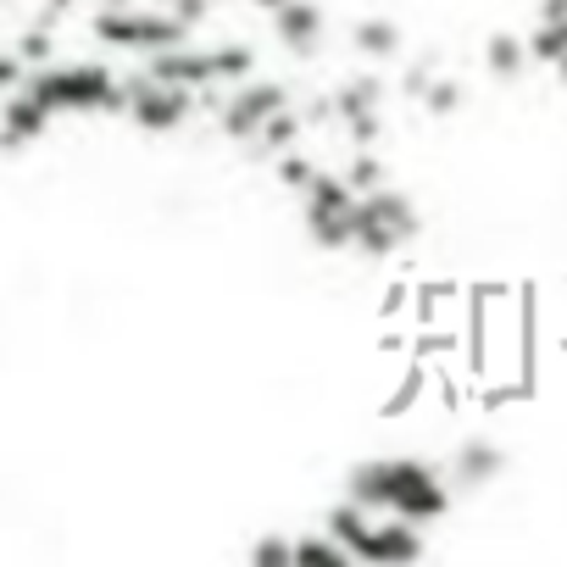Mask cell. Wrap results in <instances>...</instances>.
I'll list each match as a JSON object with an SVG mask.
<instances>
[{"instance_id":"obj_1","label":"cell","mask_w":567,"mask_h":567,"mask_svg":"<svg viewBox=\"0 0 567 567\" xmlns=\"http://www.w3.org/2000/svg\"><path fill=\"white\" fill-rule=\"evenodd\" d=\"M357 506H368V512H390V517H406V523H417V528H429V523H440L445 512H451V489H445V478L429 467V462H417V456H379V462H362L357 473H351V489H346Z\"/></svg>"},{"instance_id":"obj_2","label":"cell","mask_w":567,"mask_h":567,"mask_svg":"<svg viewBox=\"0 0 567 567\" xmlns=\"http://www.w3.org/2000/svg\"><path fill=\"white\" fill-rule=\"evenodd\" d=\"M45 117H68V112H123V84L95 68V62H68V68H29V79L18 84Z\"/></svg>"},{"instance_id":"obj_3","label":"cell","mask_w":567,"mask_h":567,"mask_svg":"<svg viewBox=\"0 0 567 567\" xmlns=\"http://www.w3.org/2000/svg\"><path fill=\"white\" fill-rule=\"evenodd\" d=\"M329 534L351 550V561H417L423 556V528L390 512H368L351 495L329 512Z\"/></svg>"},{"instance_id":"obj_4","label":"cell","mask_w":567,"mask_h":567,"mask_svg":"<svg viewBox=\"0 0 567 567\" xmlns=\"http://www.w3.org/2000/svg\"><path fill=\"white\" fill-rule=\"evenodd\" d=\"M250 51H239V45H189V40H178V45H167V51H156L151 62H145V73H156V79H167V84H184V90H228V84H245L250 79Z\"/></svg>"},{"instance_id":"obj_5","label":"cell","mask_w":567,"mask_h":567,"mask_svg":"<svg viewBox=\"0 0 567 567\" xmlns=\"http://www.w3.org/2000/svg\"><path fill=\"white\" fill-rule=\"evenodd\" d=\"M95 34H101L106 45H128V51H145V56H156V51L189 40V29H184L173 12L145 7V0H112V7L95 18Z\"/></svg>"},{"instance_id":"obj_6","label":"cell","mask_w":567,"mask_h":567,"mask_svg":"<svg viewBox=\"0 0 567 567\" xmlns=\"http://www.w3.org/2000/svg\"><path fill=\"white\" fill-rule=\"evenodd\" d=\"M412 234H417V212H412L406 195H395V189H384V184L368 189V195H357V223H351V245H357V250L390 256V250H401Z\"/></svg>"},{"instance_id":"obj_7","label":"cell","mask_w":567,"mask_h":567,"mask_svg":"<svg viewBox=\"0 0 567 567\" xmlns=\"http://www.w3.org/2000/svg\"><path fill=\"white\" fill-rule=\"evenodd\" d=\"M301 206H307V234H312L323 250H346V245H351L357 189H351L340 173H312L307 189H301Z\"/></svg>"},{"instance_id":"obj_8","label":"cell","mask_w":567,"mask_h":567,"mask_svg":"<svg viewBox=\"0 0 567 567\" xmlns=\"http://www.w3.org/2000/svg\"><path fill=\"white\" fill-rule=\"evenodd\" d=\"M123 112H128L145 134H167V128H178V123L195 112V90H184V84H167V79L145 73V79L123 84Z\"/></svg>"},{"instance_id":"obj_9","label":"cell","mask_w":567,"mask_h":567,"mask_svg":"<svg viewBox=\"0 0 567 567\" xmlns=\"http://www.w3.org/2000/svg\"><path fill=\"white\" fill-rule=\"evenodd\" d=\"M284 106L290 101H284L278 84H228V101L217 106V123H223L228 140H256V128Z\"/></svg>"},{"instance_id":"obj_10","label":"cell","mask_w":567,"mask_h":567,"mask_svg":"<svg viewBox=\"0 0 567 567\" xmlns=\"http://www.w3.org/2000/svg\"><path fill=\"white\" fill-rule=\"evenodd\" d=\"M272 23H278V40L290 51H318L323 45V12L312 7V0H284V7H272Z\"/></svg>"},{"instance_id":"obj_11","label":"cell","mask_w":567,"mask_h":567,"mask_svg":"<svg viewBox=\"0 0 567 567\" xmlns=\"http://www.w3.org/2000/svg\"><path fill=\"white\" fill-rule=\"evenodd\" d=\"M51 128V117L23 95V90H12L7 101H0V145L7 151H18V145H29V140H40Z\"/></svg>"},{"instance_id":"obj_12","label":"cell","mask_w":567,"mask_h":567,"mask_svg":"<svg viewBox=\"0 0 567 567\" xmlns=\"http://www.w3.org/2000/svg\"><path fill=\"white\" fill-rule=\"evenodd\" d=\"M501 473H506L501 445H489V440H467V445L456 451V484H462V489H484V484L501 478Z\"/></svg>"},{"instance_id":"obj_13","label":"cell","mask_w":567,"mask_h":567,"mask_svg":"<svg viewBox=\"0 0 567 567\" xmlns=\"http://www.w3.org/2000/svg\"><path fill=\"white\" fill-rule=\"evenodd\" d=\"M351 561V550L323 528V534H301L296 539V567H346Z\"/></svg>"},{"instance_id":"obj_14","label":"cell","mask_w":567,"mask_h":567,"mask_svg":"<svg viewBox=\"0 0 567 567\" xmlns=\"http://www.w3.org/2000/svg\"><path fill=\"white\" fill-rule=\"evenodd\" d=\"M523 51H528V62H561L567 56V18H556V23H539L528 40H523Z\"/></svg>"},{"instance_id":"obj_15","label":"cell","mask_w":567,"mask_h":567,"mask_svg":"<svg viewBox=\"0 0 567 567\" xmlns=\"http://www.w3.org/2000/svg\"><path fill=\"white\" fill-rule=\"evenodd\" d=\"M357 51L362 56H395L401 51V29L384 23V18H368V23H357Z\"/></svg>"},{"instance_id":"obj_16","label":"cell","mask_w":567,"mask_h":567,"mask_svg":"<svg viewBox=\"0 0 567 567\" xmlns=\"http://www.w3.org/2000/svg\"><path fill=\"white\" fill-rule=\"evenodd\" d=\"M484 62H489V73H495V79H517V73H523V62H528V51H523V40L495 34V40L484 45Z\"/></svg>"},{"instance_id":"obj_17","label":"cell","mask_w":567,"mask_h":567,"mask_svg":"<svg viewBox=\"0 0 567 567\" xmlns=\"http://www.w3.org/2000/svg\"><path fill=\"white\" fill-rule=\"evenodd\" d=\"M346 184H351L357 195L379 189V184H384V162H379V156H368V145H362V156H357V162L346 167Z\"/></svg>"},{"instance_id":"obj_18","label":"cell","mask_w":567,"mask_h":567,"mask_svg":"<svg viewBox=\"0 0 567 567\" xmlns=\"http://www.w3.org/2000/svg\"><path fill=\"white\" fill-rule=\"evenodd\" d=\"M318 167L301 156V151H278V178L290 184V189H307V178H312Z\"/></svg>"},{"instance_id":"obj_19","label":"cell","mask_w":567,"mask_h":567,"mask_svg":"<svg viewBox=\"0 0 567 567\" xmlns=\"http://www.w3.org/2000/svg\"><path fill=\"white\" fill-rule=\"evenodd\" d=\"M423 101H429V112H456L462 106V84L434 79V84H423Z\"/></svg>"},{"instance_id":"obj_20","label":"cell","mask_w":567,"mask_h":567,"mask_svg":"<svg viewBox=\"0 0 567 567\" xmlns=\"http://www.w3.org/2000/svg\"><path fill=\"white\" fill-rule=\"evenodd\" d=\"M250 561H267V567H290V561H296V545H284V539H272V534H267V539H256V545H250Z\"/></svg>"},{"instance_id":"obj_21","label":"cell","mask_w":567,"mask_h":567,"mask_svg":"<svg viewBox=\"0 0 567 567\" xmlns=\"http://www.w3.org/2000/svg\"><path fill=\"white\" fill-rule=\"evenodd\" d=\"M23 79H29L23 56H18V51H7V56H0V95H12V90H18Z\"/></svg>"},{"instance_id":"obj_22","label":"cell","mask_w":567,"mask_h":567,"mask_svg":"<svg viewBox=\"0 0 567 567\" xmlns=\"http://www.w3.org/2000/svg\"><path fill=\"white\" fill-rule=\"evenodd\" d=\"M567 18V0H539V23H556Z\"/></svg>"},{"instance_id":"obj_23","label":"cell","mask_w":567,"mask_h":567,"mask_svg":"<svg viewBox=\"0 0 567 567\" xmlns=\"http://www.w3.org/2000/svg\"><path fill=\"white\" fill-rule=\"evenodd\" d=\"M250 7H267L272 12V7H284V0H250Z\"/></svg>"}]
</instances>
